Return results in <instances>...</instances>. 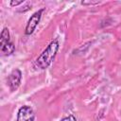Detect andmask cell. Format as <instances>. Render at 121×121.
I'll list each match as a JSON object with an SVG mask.
<instances>
[{"label": "cell", "instance_id": "2", "mask_svg": "<svg viewBox=\"0 0 121 121\" xmlns=\"http://www.w3.org/2000/svg\"><path fill=\"white\" fill-rule=\"evenodd\" d=\"M0 51L3 56H10L15 51V45L10 41L8 27H4L0 35Z\"/></svg>", "mask_w": 121, "mask_h": 121}, {"label": "cell", "instance_id": "6", "mask_svg": "<svg viewBox=\"0 0 121 121\" xmlns=\"http://www.w3.org/2000/svg\"><path fill=\"white\" fill-rule=\"evenodd\" d=\"M60 121H77V118L73 114H70V115L65 116L62 119H60Z\"/></svg>", "mask_w": 121, "mask_h": 121}, {"label": "cell", "instance_id": "8", "mask_svg": "<svg viewBox=\"0 0 121 121\" xmlns=\"http://www.w3.org/2000/svg\"><path fill=\"white\" fill-rule=\"evenodd\" d=\"M81 3V5H95V4H98V3H100V2H98V1H95V2H93V1H81L80 2Z\"/></svg>", "mask_w": 121, "mask_h": 121}, {"label": "cell", "instance_id": "4", "mask_svg": "<svg viewBox=\"0 0 121 121\" xmlns=\"http://www.w3.org/2000/svg\"><path fill=\"white\" fill-rule=\"evenodd\" d=\"M34 120H35V112L30 106L25 105L18 110L16 121H34Z\"/></svg>", "mask_w": 121, "mask_h": 121}, {"label": "cell", "instance_id": "1", "mask_svg": "<svg viewBox=\"0 0 121 121\" xmlns=\"http://www.w3.org/2000/svg\"><path fill=\"white\" fill-rule=\"evenodd\" d=\"M59 48H60L59 39L56 38L53 41H51L50 43L45 47V49L39 55V57L36 59L34 62V65L42 70L46 69L55 59L59 51Z\"/></svg>", "mask_w": 121, "mask_h": 121}, {"label": "cell", "instance_id": "7", "mask_svg": "<svg viewBox=\"0 0 121 121\" xmlns=\"http://www.w3.org/2000/svg\"><path fill=\"white\" fill-rule=\"evenodd\" d=\"M25 1L24 0H20V1H14V0H12V1H10V6L11 7H16V6H18V5H20V4H23Z\"/></svg>", "mask_w": 121, "mask_h": 121}, {"label": "cell", "instance_id": "5", "mask_svg": "<svg viewBox=\"0 0 121 121\" xmlns=\"http://www.w3.org/2000/svg\"><path fill=\"white\" fill-rule=\"evenodd\" d=\"M22 79V72L19 69H14L8 77V85L10 91H16L20 86Z\"/></svg>", "mask_w": 121, "mask_h": 121}, {"label": "cell", "instance_id": "3", "mask_svg": "<svg viewBox=\"0 0 121 121\" xmlns=\"http://www.w3.org/2000/svg\"><path fill=\"white\" fill-rule=\"evenodd\" d=\"M44 9H41L39 10H37L36 12H34L30 18L28 19L27 23H26V28H25V34L26 35H31L34 30L36 29L37 26L39 25L40 21H41V17H42V13L43 12Z\"/></svg>", "mask_w": 121, "mask_h": 121}]
</instances>
